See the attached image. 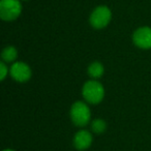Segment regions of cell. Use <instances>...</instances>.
I'll return each instance as SVG.
<instances>
[{
	"label": "cell",
	"mask_w": 151,
	"mask_h": 151,
	"mask_svg": "<svg viewBox=\"0 0 151 151\" xmlns=\"http://www.w3.org/2000/svg\"><path fill=\"white\" fill-rule=\"evenodd\" d=\"M9 73H11L12 78L20 83L29 81L32 75L31 68L29 67V65L26 64L25 62H20V61L13 63V65L9 68Z\"/></svg>",
	"instance_id": "5b68a950"
},
{
	"label": "cell",
	"mask_w": 151,
	"mask_h": 151,
	"mask_svg": "<svg viewBox=\"0 0 151 151\" xmlns=\"http://www.w3.org/2000/svg\"><path fill=\"white\" fill-rule=\"evenodd\" d=\"M112 18L111 11L107 6H99L90 16V24L95 29L105 28L110 23Z\"/></svg>",
	"instance_id": "277c9868"
},
{
	"label": "cell",
	"mask_w": 151,
	"mask_h": 151,
	"mask_svg": "<svg viewBox=\"0 0 151 151\" xmlns=\"http://www.w3.org/2000/svg\"><path fill=\"white\" fill-rule=\"evenodd\" d=\"M87 71H88L89 77H91L92 79H95V80H96V79L101 78V76L104 75L105 68H104V65L101 64L99 61H94V62H92L88 66Z\"/></svg>",
	"instance_id": "ba28073f"
},
{
	"label": "cell",
	"mask_w": 151,
	"mask_h": 151,
	"mask_svg": "<svg viewBox=\"0 0 151 151\" xmlns=\"http://www.w3.org/2000/svg\"><path fill=\"white\" fill-rule=\"evenodd\" d=\"M70 119L77 126H86L90 122L91 112L88 105L83 101H76L70 108Z\"/></svg>",
	"instance_id": "7a4b0ae2"
},
{
	"label": "cell",
	"mask_w": 151,
	"mask_h": 151,
	"mask_svg": "<svg viewBox=\"0 0 151 151\" xmlns=\"http://www.w3.org/2000/svg\"><path fill=\"white\" fill-rule=\"evenodd\" d=\"M22 6L19 0H1L0 17L4 21H14L20 16Z\"/></svg>",
	"instance_id": "3957f363"
},
{
	"label": "cell",
	"mask_w": 151,
	"mask_h": 151,
	"mask_svg": "<svg viewBox=\"0 0 151 151\" xmlns=\"http://www.w3.org/2000/svg\"><path fill=\"white\" fill-rule=\"evenodd\" d=\"M7 73H9V67L6 66L4 61H1L0 62V80H4L6 78Z\"/></svg>",
	"instance_id": "8fae6325"
},
{
	"label": "cell",
	"mask_w": 151,
	"mask_h": 151,
	"mask_svg": "<svg viewBox=\"0 0 151 151\" xmlns=\"http://www.w3.org/2000/svg\"><path fill=\"white\" fill-rule=\"evenodd\" d=\"M82 94L87 103L91 104V105H97L105 97V88H104L103 84L95 79L89 80L83 86Z\"/></svg>",
	"instance_id": "6da1fadb"
},
{
	"label": "cell",
	"mask_w": 151,
	"mask_h": 151,
	"mask_svg": "<svg viewBox=\"0 0 151 151\" xmlns=\"http://www.w3.org/2000/svg\"><path fill=\"white\" fill-rule=\"evenodd\" d=\"M132 40L137 47L141 49H151V28L141 27L134 31Z\"/></svg>",
	"instance_id": "8992f818"
},
{
	"label": "cell",
	"mask_w": 151,
	"mask_h": 151,
	"mask_svg": "<svg viewBox=\"0 0 151 151\" xmlns=\"http://www.w3.org/2000/svg\"><path fill=\"white\" fill-rule=\"evenodd\" d=\"M93 137L89 130L81 129L73 137V146L78 150H86L91 146Z\"/></svg>",
	"instance_id": "52a82bcc"
},
{
	"label": "cell",
	"mask_w": 151,
	"mask_h": 151,
	"mask_svg": "<svg viewBox=\"0 0 151 151\" xmlns=\"http://www.w3.org/2000/svg\"><path fill=\"white\" fill-rule=\"evenodd\" d=\"M3 61L4 62H15V60L18 57V51L15 47L13 46H9L6 48L3 49L2 54H1Z\"/></svg>",
	"instance_id": "9c48e42d"
},
{
	"label": "cell",
	"mask_w": 151,
	"mask_h": 151,
	"mask_svg": "<svg viewBox=\"0 0 151 151\" xmlns=\"http://www.w3.org/2000/svg\"><path fill=\"white\" fill-rule=\"evenodd\" d=\"M3 151H15V150H13V149H4Z\"/></svg>",
	"instance_id": "7c38bea8"
},
{
	"label": "cell",
	"mask_w": 151,
	"mask_h": 151,
	"mask_svg": "<svg viewBox=\"0 0 151 151\" xmlns=\"http://www.w3.org/2000/svg\"><path fill=\"white\" fill-rule=\"evenodd\" d=\"M91 129L95 134H101L103 132H105L106 129H107V123H106V121L104 119L97 118V119H94L91 122Z\"/></svg>",
	"instance_id": "30bf717a"
}]
</instances>
